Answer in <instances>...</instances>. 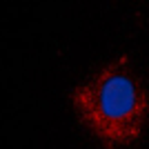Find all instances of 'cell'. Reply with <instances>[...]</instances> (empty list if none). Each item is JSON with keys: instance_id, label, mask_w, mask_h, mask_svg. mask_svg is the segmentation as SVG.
Listing matches in <instances>:
<instances>
[{"instance_id": "obj_1", "label": "cell", "mask_w": 149, "mask_h": 149, "mask_svg": "<svg viewBox=\"0 0 149 149\" xmlns=\"http://www.w3.org/2000/svg\"><path fill=\"white\" fill-rule=\"evenodd\" d=\"M129 60L118 56L71 91L74 111L105 149L134 145L149 118V89Z\"/></svg>"}]
</instances>
